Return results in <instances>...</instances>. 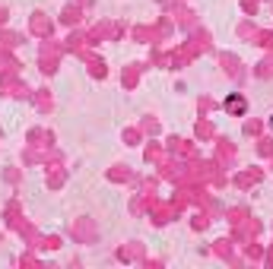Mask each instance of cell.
<instances>
[{"instance_id": "obj_1", "label": "cell", "mask_w": 273, "mask_h": 269, "mask_svg": "<svg viewBox=\"0 0 273 269\" xmlns=\"http://www.w3.org/2000/svg\"><path fill=\"white\" fill-rule=\"evenodd\" d=\"M226 111L229 114H245V111H248V98H245V95H226Z\"/></svg>"}, {"instance_id": "obj_2", "label": "cell", "mask_w": 273, "mask_h": 269, "mask_svg": "<svg viewBox=\"0 0 273 269\" xmlns=\"http://www.w3.org/2000/svg\"><path fill=\"white\" fill-rule=\"evenodd\" d=\"M270 127H273V117H270Z\"/></svg>"}]
</instances>
